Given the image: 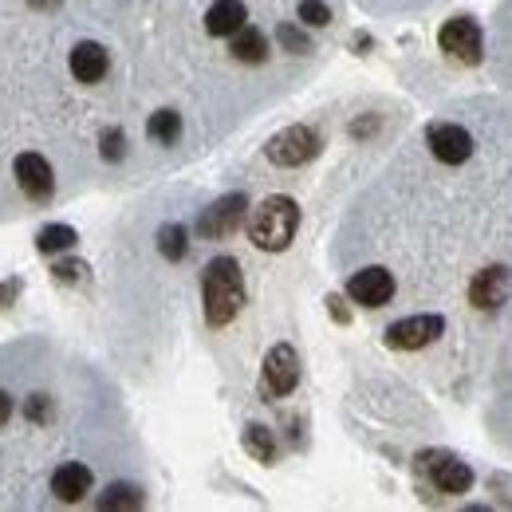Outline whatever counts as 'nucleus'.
I'll return each mask as SVG.
<instances>
[{
  "mask_svg": "<svg viewBox=\"0 0 512 512\" xmlns=\"http://www.w3.org/2000/svg\"><path fill=\"white\" fill-rule=\"evenodd\" d=\"M201 300H205V320L213 327H225L245 304V284H241V264L233 256H213L201 276Z\"/></svg>",
  "mask_w": 512,
  "mask_h": 512,
  "instance_id": "1",
  "label": "nucleus"
},
{
  "mask_svg": "<svg viewBox=\"0 0 512 512\" xmlns=\"http://www.w3.org/2000/svg\"><path fill=\"white\" fill-rule=\"evenodd\" d=\"M296 225H300V209H296V201L276 193V197H264V201L253 209V217H249V237H253L256 249H264V253H280V249L292 245Z\"/></svg>",
  "mask_w": 512,
  "mask_h": 512,
  "instance_id": "2",
  "label": "nucleus"
},
{
  "mask_svg": "<svg viewBox=\"0 0 512 512\" xmlns=\"http://www.w3.org/2000/svg\"><path fill=\"white\" fill-rule=\"evenodd\" d=\"M300 383V359H296V351L288 347V343H276L268 355H264V375H260V390L268 394V398H284V394H292Z\"/></svg>",
  "mask_w": 512,
  "mask_h": 512,
  "instance_id": "3",
  "label": "nucleus"
},
{
  "mask_svg": "<svg viewBox=\"0 0 512 512\" xmlns=\"http://www.w3.org/2000/svg\"><path fill=\"white\" fill-rule=\"evenodd\" d=\"M320 154V134L312 127H288L268 142V158L276 166H304Z\"/></svg>",
  "mask_w": 512,
  "mask_h": 512,
  "instance_id": "4",
  "label": "nucleus"
},
{
  "mask_svg": "<svg viewBox=\"0 0 512 512\" xmlns=\"http://www.w3.org/2000/svg\"><path fill=\"white\" fill-rule=\"evenodd\" d=\"M418 461H422V473H430L434 489L446 493V497H457V493H465L473 485V469L465 461L449 457V453H422Z\"/></svg>",
  "mask_w": 512,
  "mask_h": 512,
  "instance_id": "5",
  "label": "nucleus"
},
{
  "mask_svg": "<svg viewBox=\"0 0 512 512\" xmlns=\"http://www.w3.org/2000/svg\"><path fill=\"white\" fill-rule=\"evenodd\" d=\"M245 209H249L245 193H229V197L213 201V205L197 217V233H201V237H213V241H217V237H229L233 229H241Z\"/></svg>",
  "mask_w": 512,
  "mask_h": 512,
  "instance_id": "6",
  "label": "nucleus"
},
{
  "mask_svg": "<svg viewBox=\"0 0 512 512\" xmlns=\"http://www.w3.org/2000/svg\"><path fill=\"white\" fill-rule=\"evenodd\" d=\"M442 316H410V320H398L386 327V343L398 347V351H418L426 343H434L442 335Z\"/></svg>",
  "mask_w": 512,
  "mask_h": 512,
  "instance_id": "7",
  "label": "nucleus"
},
{
  "mask_svg": "<svg viewBox=\"0 0 512 512\" xmlns=\"http://www.w3.org/2000/svg\"><path fill=\"white\" fill-rule=\"evenodd\" d=\"M438 40H442V52H449V56L461 60V64H477V60H481V28H477V20H469V16L449 20Z\"/></svg>",
  "mask_w": 512,
  "mask_h": 512,
  "instance_id": "8",
  "label": "nucleus"
},
{
  "mask_svg": "<svg viewBox=\"0 0 512 512\" xmlns=\"http://www.w3.org/2000/svg\"><path fill=\"white\" fill-rule=\"evenodd\" d=\"M347 296L355 304H363V308H383V304H390V296H394V276L386 268H363V272L351 276Z\"/></svg>",
  "mask_w": 512,
  "mask_h": 512,
  "instance_id": "9",
  "label": "nucleus"
},
{
  "mask_svg": "<svg viewBox=\"0 0 512 512\" xmlns=\"http://www.w3.org/2000/svg\"><path fill=\"white\" fill-rule=\"evenodd\" d=\"M16 186L28 193L32 201H48L52 197V166L44 162V154H20L16 158Z\"/></svg>",
  "mask_w": 512,
  "mask_h": 512,
  "instance_id": "10",
  "label": "nucleus"
},
{
  "mask_svg": "<svg viewBox=\"0 0 512 512\" xmlns=\"http://www.w3.org/2000/svg\"><path fill=\"white\" fill-rule=\"evenodd\" d=\"M430 150H434V158H438V162H446V166H461V162L473 154V138H469V130L446 123V127L430 130Z\"/></svg>",
  "mask_w": 512,
  "mask_h": 512,
  "instance_id": "11",
  "label": "nucleus"
},
{
  "mask_svg": "<svg viewBox=\"0 0 512 512\" xmlns=\"http://www.w3.org/2000/svg\"><path fill=\"white\" fill-rule=\"evenodd\" d=\"M107 48L103 44H95V40H83V44H75L71 48V75L79 79V83H99L103 75H107Z\"/></svg>",
  "mask_w": 512,
  "mask_h": 512,
  "instance_id": "12",
  "label": "nucleus"
},
{
  "mask_svg": "<svg viewBox=\"0 0 512 512\" xmlns=\"http://www.w3.org/2000/svg\"><path fill=\"white\" fill-rule=\"evenodd\" d=\"M52 493H56L64 505L83 501V497L91 493V469H87V465H79V461L60 465V469L52 473Z\"/></svg>",
  "mask_w": 512,
  "mask_h": 512,
  "instance_id": "13",
  "label": "nucleus"
},
{
  "mask_svg": "<svg viewBox=\"0 0 512 512\" xmlns=\"http://www.w3.org/2000/svg\"><path fill=\"white\" fill-rule=\"evenodd\" d=\"M505 296H509V268H485V272H477V280L469 288V300L477 308H497V304H505Z\"/></svg>",
  "mask_w": 512,
  "mask_h": 512,
  "instance_id": "14",
  "label": "nucleus"
},
{
  "mask_svg": "<svg viewBox=\"0 0 512 512\" xmlns=\"http://www.w3.org/2000/svg\"><path fill=\"white\" fill-rule=\"evenodd\" d=\"M245 20H249V12H245L241 0H217V4L205 12V28H209V36H233V32L245 28Z\"/></svg>",
  "mask_w": 512,
  "mask_h": 512,
  "instance_id": "15",
  "label": "nucleus"
},
{
  "mask_svg": "<svg viewBox=\"0 0 512 512\" xmlns=\"http://www.w3.org/2000/svg\"><path fill=\"white\" fill-rule=\"evenodd\" d=\"M233 44H229V52H233V60H241V64H260L264 56H268V40H264V32L260 28H241V32H233L229 36Z\"/></svg>",
  "mask_w": 512,
  "mask_h": 512,
  "instance_id": "16",
  "label": "nucleus"
},
{
  "mask_svg": "<svg viewBox=\"0 0 512 512\" xmlns=\"http://www.w3.org/2000/svg\"><path fill=\"white\" fill-rule=\"evenodd\" d=\"M146 134H150L154 142H162V146L178 142V134H182V119H178V111H154V115H150V123H146Z\"/></svg>",
  "mask_w": 512,
  "mask_h": 512,
  "instance_id": "17",
  "label": "nucleus"
},
{
  "mask_svg": "<svg viewBox=\"0 0 512 512\" xmlns=\"http://www.w3.org/2000/svg\"><path fill=\"white\" fill-rule=\"evenodd\" d=\"M79 237H75V229L71 225H44L40 229V237H36V245H40V253H64L71 249Z\"/></svg>",
  "mask_w": 512,
  "mask_h": 512,
  "instance_id": "18",
  "label": "nucleus"
},
{
  "mask_svg": "<svg viewBox=\"0 0 512 512\" xmlns=\"http://www.w3.org/2000/svg\"><path fill=\"white\" fill-rule=\"evenodd\" d=\"M158 253L166 260H182L190 253V241H186V229L182 225H162L158 229Z\"/></svg>",
  "mask_w": 512,
  "mask_h": 512,
  "instance_id": "19",
  "label": "nucleus"
},
{
  "mask_svg": "<svg viewBox=\"0 0 512 512\" xmlns=\"http://www.w3.org/2000/svg\"><path fill=\"white\" fill-rule=\"evenodd\" d=\"M138 505H142V493L134 485H111L99 497V509H138Z\"/></svg>",
  "mask_w": 512,
  "mask_h": 512,
  "instance_id": "20",
  "label": "nucleus"
},
{
  "mask_svg": "<svg viewBox=\"0 0 512 512\" xmlns=\"http://www.w3.org/2000/svg\"><path fill=\"white\" fill-rule=\"evenodd\" d=\"M245 449L253 453L256 461H272L276 457V442H272V434L264 426H249L245 430Z\"/></svg>",
  "mask_w": 512,
  "mask_h": 512,
  "instance_id": "21",
  "label": "nucleus"
},
{
  "mask_svg": "<svg viewBox=\"0 0 512 512\" xmlns=\"http://www.w3.org/2000/svg\"><path fill=\"white\" fill-rule=\"evenodd\" d=\"M300 20L312 24V28H323L331 20V8L323 0H300Z\"/></svg>",
  "mask_w": 512,
  "mask_h": 512,
  "instance_id": "22",
  "label": "nucleus"
},
{
  "mask_svg": "<svg viewBox=\"0 0 512 512\" xmlns=\"http://www.w3.org/2000/svg\"><path fill=\"white\" fill-rule=\"evenodd\" d=\"M127 154V138H123V130H107L103 134V158L107 162H119Z\"/></svg>",
  "mask_w": 512,
  "mask_h": 512,
  "instance_id": "23",
  "label": "nucleus"
},
{
  "mask_svg": "<svg viewBox=\"0 0 512 512\" xmlns=\"http://www.w3.org/2000/svg\"><path fill=\"white\" fill-rule=\"evenodd\" d=\"M276 36H280V44H284L288 52H308V36H304V32H296L292 24H284Z\"/></svg>",
  "mask_w": 512,
  "mask_h": 512,
  "instance_id": "24",
  "label": "nucleus"
},
{
  "mask_svg": "<svg viewBox=\"0 0 512 512\" xmlns=\"http://www.w3.org/2000/svg\"><path fill=\"white\" fill-rule=\"evenodd\" d=\"M52 414V402H48V394H32V402H28V418L32 422H44Z\"/></svg>",
  "mask_w": 512,
  "mask_h": 512,
  "instance_id": "25",
  "label": "nucleus"
},
{
  "mask_svg": "<svg viewBox=\"0 0 512 512\" xmlns=\"http://www.w3.org/2000/svg\"><path fill=\"white\" fill-rule=\"evenodd\" d=\"M83 272H87V268L75 264V260H60V264H56V276H60V280H79Z\"/></svg>",
  "mask_w": 512,
  "mask_h": 512,
  "instance_id": "26",
  "label": "nucleus"
},
{
  "mask_svg": "<svg viewBox=\"0 0 512 512\" xmlns=\"http://www.w3.org/2000/svg\"><path fill=\"white\" fill-rule=\"evenodd\" d=\"M8 418H12V394H4V390H0V426H4Z\"/></svg>",
  "mask_w": 512,
  "mask_h": 512,
  "instance_id": "27",
  "label": "nucleus"
},
{
  "mask_svg": "<svg viewBox=\"0 0 512 512\" xmlns=\"http://www.w3.org/2000/svg\"><path fill=\"white\" fill-rule=\"evenodd\" d=\"M60 0H32V8H56Z\"/></svg>",
  "mask_w": 512,
  "mask_h": 512,
  "instance_id": "28",
  "label": "nucleus"
}]
</instances>
